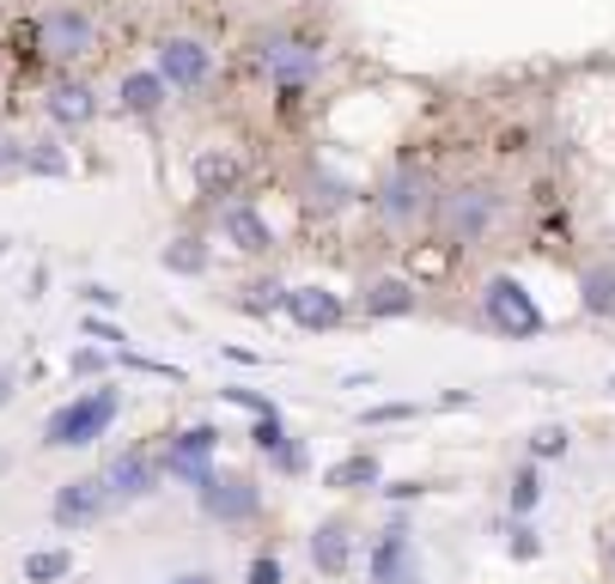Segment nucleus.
Segmentation results:
<instances>
[{
	"mask_svg": "<svg viewBox=\"0 0 615 584\" xmlns=\"http://www.w3.org/2000/svg\"><path fill=\"white\" fill-rule=\"evenodd\" d=\"M542 499V481H537V469H518L512 475V511H530Z\"/></svg>",
	"mask_w": 615,
	"mask_h": 584,
	"instance_id": "obj_25",
	"label": "nucleus"
},
{
	"mask_svg": "<svg viewBox=\"0 0 615 584\" xmlns=\"http://www.w3.org/2000/svg\"><path fill=\"white\" fill-rule=\"evenodd\" d=\"M153 74L165 79L171 91H196V86H208V74H213V49L201 37H158Z\"/></svg>",
	"mask_w": 615,
	"mask_h": 584,
	"instance_id": "obj_7",
	"label": "nucleus"
},
{
	"mask_svg": "<svg viewBox=\"0 0 615 584\" xmlns=\"http://www.w3.org/2000/svg\"><path fill=\"white\" fill-rule=\"evenodd\" d=\"M213 444H220V432H213V427H189V432H177V439H171V475L201 481V475H208Z\"/></svg>",
	"mask_w": 615,
	"mask_h": 584,
	"instance_id": "obj_14",
	"label": "nucleus"
},
{
	"mask_svg": "<svg viewBox=\"0 0 615 584\" xmlns=\"http://www.w3.org/2000/svg\"><path fill=\"white\" fill-rule=\"evenodd\" d=\"M360 311L366 317H408L415 311V280H396V274L372 280L366 293H360Z\"/></svg>",
	"mask_w": 615,
	"mask_h": 584,
	"instance_id": "obj_16",
	"label": "nucleus"
},
{
	"mask_svg": "<svg viewBox=\"0 0 615 584\" xmlns=\"http://www.w3.org/2000/svg\"><path fill=\"white\" fill-rule=\"evenodd\" d=\"M348 554H354V536H348V524H317V536H311V566L317 572H348Z\"/></svg>",
	"mask_w": 615,
	"mask_h": 584,
	"instance_id": "obj_17",
	"label": "nucleus"
},
{
	"mask_svg": "<svg viewBox=\"0 0 615 584\" xmlns=\"http://www.w3.org/2000/svg\"><path fill=\"white\" fill-rule=\"evenodd\" d=\"M25 170H37V177H62V170H67L62 146H55V141H31V153H25Z\"/></svg>",
	"mask_w": 615,
	"mask_h": 584,
	"instance_id": "obj_24",
	"label": "nucleus"
},
{
	"mask_svg": "<svg viewBox=\"0 0 615 584\" xmlns=\"http://www.w3.org/2000/svg\"><path fill=\"white\" fill-rule=\"evenodd\" d=\"M67 572H74V554H67V548H43V554L25 560V584H55V579H67Z\"/></svg>",
	"mask_w": 615,
	"mask_h": 584,
	"instance_id": "obj_22",
	"label": "nucleus"
},
{
	"mask_svg": "<svg viewBox=\"0 0 615 584\" xmlns=\"http://www.w3.org/2000/svg\"><path fill=\"white\" fill-rule=\"evenodd\" d=\"M117 506L105 487V475H86V481H67L62 494H55V524L62 530H79V524H98L105 511Z\"/></svg>",
	"mask_w": 615,
	"mask_h": 584,
	"instance_id": "obj_9",
	"label": "nucleus"
},
{
	"mask_svg": "<svg viewBox=\"0 0 615 584\" xmlns=\"http://www.w3.org/2000/svg\"><path fill=\"white\" fill-rule=\"evenodd\" d=\"M609 560H615V542H609Z\"/></svg>",
	"mask_w": 615,
	"mask_h": 584,
	"instance_id": "obj_38",
	"label": "nucleus"
},
{
	"mask_svg": "<svg viewBox=\"0 0 615 584\" xmlns=\"http://www.w3.org/2000/svg\"><path fill=\"white\" fill-rule=\"evenodd\" d=\"M220 232L232 238V250H244V256H262V250L275 244V225L262 220L250 201H226V208H220Z\"/></svg>",
	"mask_w": 615,
	"mask_h": 584,
	"instance_id": "obj_13",
	"label": "nucleus"
},
{
	"mask_svg": "<svg viewBox=\"0 0 615 584\" xmlns=\"http://www.w3.org/2000/svg\"><path fill=\"white\" fill-rule=\"evenodd\" d=\"M372 584H420V560L408 548V530H384L372 548Z\"/></svg>",
	"mask_w": 615,
	"mask_h": 584,
	"instance_id": "obj_12",
	"label": "nucleus"
},
{
	"mask_svg": "<svg viewBox=\"0 0 615 584\" xmlns=\"http://www.w3.org/2000/svg\"><path fill=\"white\" fill-rule=\"evenodd\" d=\"M256 62L268 79H281V86H305V79L323 67V49H317L311 37H293V31H275V37L256 43Z\"/></svg>",
	"mask_w": 615,
	"mask_h": 584,
	"instance_id": "obj_6",
	"label": "nucleus"
},
{
	"mask_svg": "<svg viewBox=\"0 0 615 584\" xmlns=\"http://www.w3.org/2000/svg\"><path fill=\"white\" fill-rule=\"evenodd\" d=\"M372 481H378V456H348V463H336L323 475V487H372Z\"/></svg>",
	"mask_w": 615,
	"mask_h": 584,
	"instance_id": "obj_23",
	"label": "nucleus"
},
{
	"mask_svg": "<svg viewBox=\"0 0 615 584\" xmlns=\"http://www.w3.org/2000/svg\"><path fill=\"white\" fill-rule=\"evenodd\" d=\"M281 305H287V317L299 329H311V335H317V329H336L341 317H348V305H341L329 286H287V299H281Z\"/></svg>",
	"mask_w": 615,
	"mask_h": 584,
	"instance_id": "obj_10",
	"label": "nucleus"
},
{
	"mask_svg": "<svg viewBox=\"0 0 615 584\" xmlns=\"http://www.w3.org/2000/svg\"><path fill=\"white\" fill-rule=\"evenodd\" d=\"M196 183H201V195H232L238 158H232V153H201V158H196Z\"/></svg>",
	"mask_w": 615,
	"mask_h": 584,
	"instance_id": "obj_19",
	"label": "nucleus"
},
{
	"mask_svg": "<svg viewBox=\"0 0 615 584\" xmlns=\"http://www.w3.org/2000/svg\"><path fill=\"white\" fill-rule=\"evenodd\" d=\"M177 584H213V579H208V572H189V579H177Z\"/></svg>",
	"mask_w": 615,
	"mask_h": 584,
	"instance_id": "obj_36",
	"label": "nucleus"
},
{
	"mask_svg": "<svg viewBox=\"0 0 615 584\" xmlns=\"http://www.w3.org/2000/svg\"><path fill=\"white\" fill-rule=\"evenodd\" d=\"M25 153H31V141H19V134H0V177H7V170H25Z\"/></svg>",
	"mask_w": 615,
	"mask_h": 584,
	"instance_id": "obj_27",
	"label": "nucleus"
},
{
	"mask_svg": "<svg viewBox=\"0 0 615 584\" xmlns=\"http://www.w3.org/2000/svg\"><path fill=\"white\" fill-rule=\"evenodd\" d=\"M482 311H487V323H494L499 335H512V341L542 335V311H537V299H530V293H524L512 274H494V280L482 286Z\"/></svg>",
	"mask_w": 615,
	"mask_h": 584,
	"instance_id": "obj_5",
	"label": "nucleus"
},
{
	"mask_svg": "<svg viewBox=\"0 0 615 584\" xmlns=\"http://www.w3.org/2000/svg\"><path fill=\"white\" fill-rule=\"evenodd\" d=\"M86 329H92L98 341H122V329H110V323H98V317H86Z\"/></svg>",
	"mask_w": 615,
	"mask_h": 584,
	"instance_id": "obj_34",
	"label": "nucleus"
},
{
	"mask_svg": "<svg viewBox=\"0 0 615 584\" xmlns=\"http://www.w3.org/2000/svg\"><path fill=\"white\" fill-rule=\"evenodd\" d=\"M43 110H50L55 129H86V122L98 117V91L86 86V79H55L50 98H43Z\"/></svg>",
	"mask_w": 615,
	"mask_h": 584,
	"instance_id": "obj_11",
	"label": "nucleus"
},
{
	"mask_svg": "<svg viewBox=\"0 0 615 584\" xmlns=\"http://www.w3.org/2000/svg\"><path fill=\"white\" fill-rule=\"evenodd\" d=\"M153 481H158V469L146 463L141 451L117 456V463L105 469V487H110V499H146V494H153Z\"/></svg>",
	"mask_w": 615,
	"mask_h": 584,
	"instance_id": "obj_15",
	"label": "nucleus"
},
{
	"mask_svg": "<svg viewBox=\"0 0 615 584\" xmlns=\"http://www.w3.org/2000/svg\"><path fill=\"white\" fill-rule=\"evenodd\" d=\"M7 396H13V365H0V408H7Z\"/></svg>",
	"mask_w": 615,
	"mask_h": 584,
	"instance_id": "obj_35",
	"label": "nucleus"
},
{
	"mask_svg": "<svg viewBox=\"0 0 615 584\" xmlns=\"http://www.w3.org/2000/svg\"><path fill=\"white\" fill-rule=\"evenodd\" d=\"M122 293H110V286H86V305H117Z\"/></svg>",
	"mask_w": 615,
	"mask_h": 584,
	"instance_id": "obj_33",
	"label": "nucleus"
},
{
	"mask_svg": "<svg viewBox=\"0 0 615 584\" xmlns=\"http://www.w3.org/2000/svg\"><path fill=\"white\" fill-rule=\"evenodd\" d=\"M250 584H281V560H275V554H262L256 566H250Z\"/></svg>",
	"mask_w": 615,
	"mask_h": 584,
	"instance_id": "obj_32",
	"label": "nucleus"
},
{
	"mask_svg": "<svg viewBox=\"0 0 615 584\" xmlns=\"http://www.w3.org/2000/svg\"><path fill=\"white\" fill-rule=\"evenodd\" d=\"M158 262H165L171 274H208V244H201V238H171Z\"/></svg>",
	"mask_w": 615,
	"mask_h": 584,
	"instance_id": "obj_21",
	"label": "nucleus"
},
{
	"mask_svg": "<svg viewBox=\"0 0 615 584\" xmlns=\"http://www.w3.org/2000/svg\"><path fill=\"white\" fill-rule=\"evenodd\" d=\"M196 487H201V511H208V518H220V524L256 518V481H244V475H213V469H208Z\"/></svg>",
	"mask_w": 615,
	"mask_h": 584,
	"instance_id": "obj_8",
	"label": "nucleus"
},
{
	"mask_svg": "<svg viewBox=\"0 0 615 584\" xmlns=\"http://www.w3.org/2000/svg\"><path fill=\"white\" fill-rule=\"evenodd\" d=\"M122 396L117 389H86V396H74L67 408H55L50 427H43V444H55V451H67V444H92L110 432V420H117Z\"/></svg>",
	"mask_w": 615,
	"mask_h": 584,
	"instance_id": "obj_2",
	"label": "nucleus"
},
{
	"mask_svg": "<svg viewBox=\"0 0 615 584\" xmlns=\"http://www.w3.org/2000/svg\"><path fill=\"white\" fill-rule=\"evenodd\" d=\"M609 389H615V377H609Z\"/></svg>",
	"mask_w": 615,
	"mask_h": 584,
	"instance_id": "obj_39",
	"label": "nucleus"
},
{
	"mask_svg": "<svg viewBox=\"0 0 615 584\" xmlns=\"http://www.w3.org/2000/svg\"><path fill=\"white\" fill-rule=\"evenodd\" d=\"M31 37H37V55H50V62H79V55L98 49V25L86 7H43Z\"/></svg>",
	"mask_w": 615,
	"mask_h": 584,
	"instance_id": "obj_3",
	"label": "nucleus"
},
{
	"mask_svg": "<svg viewBox=\"0 0 615 584\" xmlns=\"http://www.w3.org/2000/svg\"><path fill=\"white\" fill-rule=\"evenodd\" d=\"M408 415H415L408 403H384V408H366L360 420H366V427H391V420H408Z\"/></svg>",
	"mask_w": 615,
	"mask_h": 584,
	"instance_id": "obj_30",
	"label": "nucleus"
},
{
	"mask_svg": "<svg viewBox=\"0 0 615 584\" xmlns=\"http://www.w3.org/2000/svg\"><path fill=\"white\" fill-rule=\"evenodd\" d=\"M250 299H244V311H275L281 299H287V286L281 280H256V286H244Z\"/></svg>",
	"mask_w": 615,
	"mask_h": 584,
	"instance_id": "obj_26",
	"label": "nucleus"
},
{
	"mask_svg": "<svg viewBox=\"0 0 615 584\" xmlns=\"http://www.w3.org/2000/svg\"><path fill=\"white\" fill-rule=\"evenodd\" d=\"M579 305H585L591 317H615V268H591L585 280H579Z\"/></svg>",
	"mask_w": 615,
	"mask_h": 584,
	"instance_id": "obj_20",
	"label": "nucleus"
},
{
	"mask_svg": "<svg viewBox=\"0 0 615 584\" xmlns=\"http://www.w3.org/2000/svg\"><path fill=\"white\" fill-rule=\"evenodd\" d=\"M378 213H384V225H396V232L432 220V183H427V170H420V165H396L391 177L378 183Z\"/></svg>",
	"mask_w": 615,
	"mask_h": 584,
	"instance_id": "obj_4",
	"label": "nucleus"
},
{
	"mask_svg": "<svg viewBox=\"0 0 615 584\" xmlns=\"http://www.w3.org/2000/svg\"><path fill=\"white\" fill-rule=\"evenodd\" d=\"M499 213V195L487 189V183H458V189L432 195V225H439V238H446L451 250H475L487 238V225H494Z\"/></svg>",
	"mask_w": 615,
	"mask_h": 584,
	"instance_id": "obj_1",
	"label": "nucleus"
},
{
	"mask_svg": "<svg viewBox=\"0 0 615 584\" xmlns=\"http://www.w3.org/2000/svg\"><path fill=\"white\" fill-rule=\"evenodd\" d=\"M105 365H110V360H105V353H98V348H79L74 360H67V372H74V377H98V372H105Z\"/></svg>",
	"mask_w": 615,
	"mask_h": 584,
	"instance_id": "obj_29",
	"label": "nucleus"
},
{
	"mask_svg": "<svg viewBox=\"0 0 615 584\" xmlns=\"http://www.w3.org/2000/svg\"><path fill=\"white\" fill-rule=\"evenodd\" d=\"M0 475H7V451H0Z\"/></svg>",
	"mask_w": 615,
	"mask_h": 584,
	"instance_id": "obj_37",
	"label": "nucleus"
},
{
	"mask_svg": "<svg viewBox=\"0 0 615 584\" xmlns=\"http://www.w3.org/2000/svg\"><path fill=\"white\" fill-rule=\"evenodd\" d=\"M165 98H171V86H165L158 74H129V79L117 86V104L129 110V117H153Z\"/></svg>",
	"mask_w": 615,
	"mask_h": 584,
	"instance_id": "obj_18",
	"label": "nucleus"
},
{
	"mask_svg": "<svg viewBox=\"0 0 615 584\" xmlns=\"http://www.w3.org/2000/svg\"><path fill=\"white\" fill-rule=\"evenodd\" d=\"M530 451L537 456H567V427H542L537 439H530Z\"/></svg>",
	"mask_w": 615,
	"mask_h": 584,
	"instance_id": "obj_28",
	"label": "nucleus"
},
{
	"mask_svg": "<svg viewBox=\"0 0 615 584\" xmlns=\"http://www.w3.org/2000/svg\"><path fill=\"white\" fill-rule=\"evenodd\" d=\"M226 403L250 408V415H275V403H268V396H256V389H226Z\"/></svg>",
	"mask_w": 615,
	"mask_h": 584,
	"instance_id": "obj_31",
	"label": "nucleus"
}]
</instances>
